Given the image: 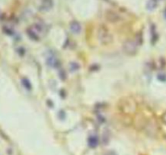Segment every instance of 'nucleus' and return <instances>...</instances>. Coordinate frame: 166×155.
Returning a JSON list of instances; mask_svg holds the SVG:
<instances>
[{"label": "nucleus", "instance_id": "obj_8", "mask_svg": "<svg viewBox=\"0 0 166 155\" xmlns=\"http://www.w3.org/2000/svg\"><path fill=\"white\" fill-rule=\"evenodd\" d=\"M158 5V0H148L147 3V6L146 8L147 9L151 12V11H154L155 9L157 8Z\"/></svg>", "mask_w": 166, "mask_h": 155}, {"label": "nucleus", "instance_id": "obj_12", "mask_svg": "<svg viewBox=\"0 0 166 155\" xmlns=\"http://www.w3.org/2000/svg\"><path fill=\"white\" fill-rule=\"evenodd\" d=\"M142 33H137V35H136V37H135V39H134V41L136 42V44H137L138 46L139 45H141L142 44V42H143V38H142Z\"/></svg>", "mask_w": 166, "mask_h": 155}, {"label": "nucleus", "instance_id": "obj_14", "mask_svg": "<svg viewBox=\"0 0 166 155\" xmlns=\"http://www.w3.org/2000/svg\"><path fill=\"white\" fill-rule=\"evenodd\" d=\"M79 69H80V65H79L78 63H71L70 64H69V70H70L71 72H74L78 71Z\"/></svg>", "mask_w": 166, "mask_h": 155}, {"label": "nucleus", "instance_id": "obj_16", "mask_svg": "<svg viewBox=\"0 0 166 155\" xmlns=\"http://www.w3.org/2000/svg\"><path fill=\"white\" fill-rule=\"evenodd\" d=\"M157 78H158V80H159V81H162V82L166 81V76L165 75V74L160 73L157 76Z\"/></svg>", "mask_w": 166, "mask_h": 155}, {"label": "nucleus", "instance_id": "obj_1", "mask_svg": "<svg viewBox=\"0 0 166 155\" xmlns=\"http://www.w3.org/2000/svg\"><path fill=\"white\" fill-rule=\"evenodd\" d=\"M98 38L100 43L104 45L110 44L112 41V36L105 26H101L98 30Z\"/></svg>", "mask_w": 166, "mask_h": 155}, {"label": "nucleus", "instance_id": "obj_7", "mask_svg": "<svg viewBox=\"0 0 166 155\" xmlns=\"http://www.w3.org/2000/svg\"><path fill=\"white\" fill-rule=\"evenodd\" d=\"M32 29L36 32V33L40 36L42 34H43L44 33V31H45V27H44V25H42V24H40V23H36V24H34V25L31 27Z\"/></svg>", "mask_w": 166, "mask_h": 155}, {"label": "nucleus", "instance_id": "obj_2", "mask_svg": "<svg viewBox=\"0 0 166 155\" xmlns=\"http://www.w3.org/2000/svg\"><path fill=\"white\" fill-rule=\"evenodd\" d=\"M138 47V45L136 44V42L134 40H127L124 42V44L122 45V49L124 53L127 55H134L137 53Z\"/></svg>", "mask_w": 166, "mask_h": 155}, {"label": "nucleus", "instance_id": "obj_15", "mask_svg": "<svg viewBox=\"0 0 166 155\" xmlns=\"http://www.w3.org/2000/svg\"><path fill=\"white\" fill-rule=\"evenodd\" d=\"M59 77L60 79L62 80V81H65V79H66V73H65V72H64V70H59Z\"/></svg>", "mask_w": 166, "mask_h": 155}, {"label": "nucleus", "instance_id": "obj_3", "mask_svg": "<svg viewBox=\"0 0 166 155\" xmlns=\"http://www.w3.org/2000/svg\"><path fill=\"white\" fill-rule=\"evenodd\" d=\"M46 63L47 65L53 68H58L59 67V61L56 57H55L53 55H50L46 59Z\"/></svg>", "mask_w": 166, "mask_h": 155}, {"label": "nucleus", "instance_id": "obj_10", "mask_svg": "<svg viewBox=\"0 0 166 155\" xmlns=\"http://www.w3.org/2000/svg\"><path fill=\"white\" fill-rule=\"evenodd\" d=\"M108 20L112 21V22H117L118 21H120V18L119 15H117L116 12H110L108 13Z\"/></svg>", "mask_w": 166, "mask_h": 155}, {"label": "nucleus", "instance_id": "obj_6", "mask_svg": "<svg viewBox=\"0 0 166 155\" xmlns=\"http://www.w3.org/2000/svg\"><path fill=\"white\" fill-rule=\"evenodd\" d=\"M27 34H28L29 38H30L31 40H33V41H37L40 40V36H39L31 27H30L29 29H27Z\"/></svg>", "mask_w": 166, "mask_h": 155}, {"label": "nucleus", "instance_id": "obj_5", "mask_svg": "<svg viewBox=\"0 0 166 155\" xmlns=\"http://www.w3.org/2000/svg\"><path fill=\"white\" fill-rule=\"evenodd\" d=\"M70 29L71 31L75 34H78L82 31V26L80 25V23L77 21H73L70 23Z\"/></svg>", "mask_w": 166, "mask_h": 155}, {"label": "nucleus", "instance_id": "obj_9", "mask_svg": "<svg viewBox=\"0 0 166 155\" xmlns=\"http://www.w3.org/2000/svg\"><path fill=\"white\" fill-rule=\"evenodd\" d=\"M99 144V140L96 136H91L88 139V145L91 148H95Z\"/></svg>", "mask_w": 166, "mask_h": 155}, {"label": "nucleus", "instance_id": "obj_11", "mask_svg": "<svg viewBox=\"0 0 166 155\" xmlns=\"http://www.w3.org/2000/svg\"><path fill=\"white\" fill-rule=\"evenodd\" d=\"M151 42L154 44V43H156V41L158 38V35L156 33V27L154 25L151 26Z\"/></svg>", "mask_w": 166, "mask_h": 155}, {"label": "nucleus", "instance_id": "obj_4", "mask_svg": "<svg viewBox=\"0 0 166 155\" xmlns=\"http://www.w3.org/2000/svg\"><path fill=\"white\" fill-rule=\"evenodd\" d=\"M53 6V0H42V3L39 9L42 12H47L49 11Z\"/></svg>", "mask_w": 166, "mask_h": 155}, {"label": "nucleus", "instance_id": "obj_13", "mask_svg": "<svg viewBox=\"0 0 166 155\" xmlns=\"http://www.w3.org/2000/svg\"><path fill=\"white\" fill-rule=\"evenodd\" d=\"M22 84H23V86H24L28 91H30V90H32L31 83H30V81H29L28 79H23V80H22Z\"/></svg>", "mask_w": 166, "mask_h": 155}, {"label": "nucleus", "instance_id": "obj_17", "mask_svg": "<svg viewBox=\"0 0 166 155\" xmlns=\"http://www.w3.org/2000/svg\"><path fill=\"white\" fill-rule=\"evenodd\" d=\"M161 121L162 123H164L166 125V111L165 112H164L163 114L161 115Z\"/></svg>", "mask_w": 166, "mask_h": 155}]
</instances>
